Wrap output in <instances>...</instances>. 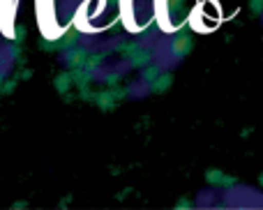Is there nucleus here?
Here are the masks:
<instances>
[{
    "label": "nucleus",
    "instance_id": "1",
    "mask_svg": "<svg viewBox=\"0 0 263 210\" xmlns=\"http://www.w3.org/2000/svg\"><path fill=\"white\" fill-rule=\"evenodd\" d=\"M250 5H252V12H263V0H250Z\"/></svg>",
    "mask_w": 263,
    "mask_h": 210
}]
</instances>
